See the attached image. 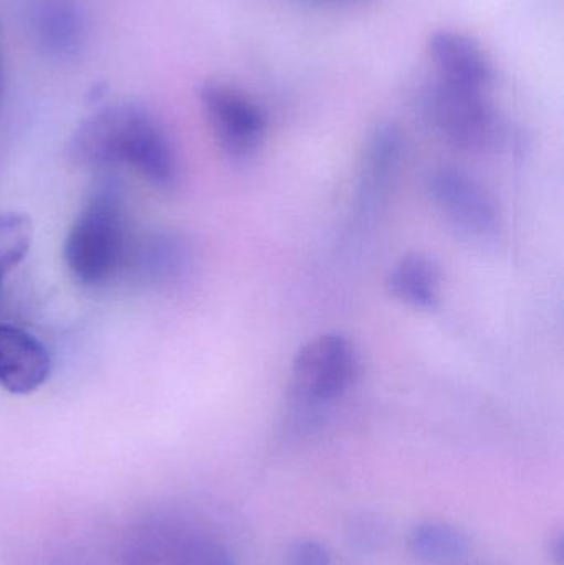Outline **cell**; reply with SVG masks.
<instances>
[{
  "mask_svg": "<svg viewBox=\"0 0 564 565\" xmlns=\"http://www.w3.org/2000/svg\"><path fill=\"white\" fill-rule=\"evenodd\" d=\"M68 156L76 166L99 171L128 166L158 189L174 188L179 178L168 131L138 103H116L83 119L70 138Z\"/></svg>",
  "mask_w": 564,
  "mask_h": 565,
  "instance_id": "obj_1",
  "label": "cell"
},
{
  "mask_svg": "<svg viewBox=\"0 0 564 565\" xmlns=\"http://www.w3.org/2000/svg\"><path fill=\"white\" fill-rule=\"evenodd\" d=\"M131 241L125 189L115 174L102 175L66 235V268L82 285H103L121 274Z\"/></svg>",
  "mask_w": 564,
  "mask_h": 565,
  "instance_id": "obj_2",
  "label": "cell"
},
{
  "mask_svg": "<svg viewBox=\"0 0 564 565\" xmlns=\"http://www.w3.org/2000/svg\"><path fill=\"white\" fill-rule=\"evenodd\" d=\"M423 106L433 125L457 148L480 151L499 139V116L486 93L436 78L424 89Z\"/></svg>",
  "mask_w": 564,
  "mask_h": 565,
  "instance_id": "obj_3",
  "label": "cell"
},
{
  "mask_svg": "<svg viewBox=\"0 0 564 565\" xmlns=\"http://www.w3.org/2000/svg\"><path fill=\"white\" fill-rule=\"evenodd\" d=\"M358 372L354 345L341 334L311 339L294 359L295 385L305 397L333 401L353 384Z\"/></svg>",
  "mask_w": 564,
  "mask_h": 565,
  "instance_id": "obj_4",
  "label": "cell"
},
{
  "mask_svg": "<svg viewBox=\"0 0 564 565\" xmlns=\"http://www.w3.org/2000/svg\"><path fill=\"white\" fill-rule=\"evenodd\" d=\"M23 25L43 56L73 62L88 42V17L82 0H22Z\"/></svg>",
  "mask_w": 564,
  "mask_h": 565,
  "instance_id": "obj_5",
  "label": "cell"
},
{
  "mask_svg": "<svg viewBox=\"0 0 564 565\" xmlns=\"http://www.w3.org/2000/svg\"><path fill=\"white\" fill-rule=\"evenodd\" d=\"M201 105L219 145L234 158L257 151L265 135V118L252 99L224 83H205Z\"/></svg>",
  "mask_w": 564,
  "mask_h": 565,
  "instance_id": "obj_6",
  "label": "cell"
},
{
  "mask_svg": "<svg viewBox=\"0 0 564 565\" xmlns=\"http://www.w3.org/2000/svg\"><path fill=\"white\" fill-rule=\"evenodd\" d=\"M429 192L444 217L472 237L499 231V211L489 192L459 169L440 168L429 178Z\"/></svg>",
  "mask_w": 564,
  "mask_h": 565,
  "instance_id": "obj_7",
  "label": "cell"
},
{
  "mask_svg": "<svg viewBox=\"0 0 564 565\" xmlns=\"http://www.w3.org/2000/svg\"><path fill=\"white\" fill-rule=\"evenodd\" d=\"M430 60L437 78L459 88L486 93L493 82V66L482 46L454 30H437L430 35Z\"/></svg>",
  "mask_w": 564,
  "mask_h": 565,
  "instance_id": "obj_8",
  "label": "cell"
},
{
  "mask_svg": "<svg viewBox=\"0 0 564 565\" xmlns=\"http://www.w3.org/2000/svg\"><path fill=\"white\" fill-rule=\"evenodd\" d=\"M191 248L181 235L155 232L129 245L123 270L132 280L146 286L172 285L181 280L191 267Z\"/></svg>",
  "mask_w": 564,
  "mask_h": 565,
  "instance_id": "obj_9",
  "label": "cell"
},
{
  "mask_svg": "<svg viewBox=\"0 0 564 565\" xmlns=\"http://www.w3.org/2000/svg\"><path fill=\"white\" fill-rule=\"evenodd\" d=\"M50 372L52 358L43 342L25 329L0 322V387L10 394H32Z\"/></svg>",
  "mask_w": 564,
  "mask_h": 565,
  "instance_id": "obj_10",
  "label": "cell"
},
{
  "mask_svg": "<svg viewBox=\"0 0 564 565\" xmlns=\"http://www.w3.org/2000/svg\"><path fill=\"white\" fill-rule=\"evenodd\" d=\"M191 534L164 521H151L136 527L123 543L121 565H174Z\"/></svg>",
  "mask_w": 564,
  "mask_h": 565,
  "instance_id": "obj_11",
  "label": "cell"
},
{
  "mask_svg": "<svg viewBox=\"0 0 564 565\" xmlns=\"http://www.w3.org/2000/svg\"><path fill=\"white\" fill-rule=\"evenodd\" d=\"M440 280V267L434 258L411 254L394 265L387 288L413 308L433 309L439 301Z\"/></svg>",
  "mask_w": 564,
  "mask_h": 565,
  "instance_id": "obj_12",
  "label": "cell"
},
{
  "mask_svg": "<svg viewBox=\"0 0 564 565\" xmlns=\"http://www.w3.org/2000/svg\"><path fill=\"white\" fill-rule=\"evenodd\" d=\"M409 547L417 559L427 564L450 565L466 559L470 540L460 527L443 521H424L409 534Z\"/></svg>",
  "mask_w": 564,
  "mask_h": 565,
  "instance_id": "obj_13",
  "label": "cell"
},
{
  "mask_svg": "<svg viewBox=\"0 0 564 565\" xmlns=\"http://www.w3.org/2000/svg\"><path fill=\"white\" fill-rule=\"evenodd\" d=\"M403 156V135L394 125H383L371 136L363 166L364 202L386 191Z\"/></svg>",
  "mask_w": 564,
  "mask_h": 565,
  "instance_id": "obj_14",
  "label": "cell"
},
{
  "mask_svg": "<svg viewBox=\"0 0 564 565\" xmlns=\"http://www.w3.org/2000/svg\"><path fill=\"white\" fill-rule=\"evenodd\" d=\"M32 237L33 228L29 217L15 212L0 214V288L7 275L25 258Z\"/></svg>",
  "mask_w": 564,
  "mask_h": 565,
  "instance_id": "obj_15",
  "label": "cell"
},
{
  "mask_svg": "<svg viewBox=\"0 0 564 565\" xmlns=\"http://www.w3.org/2000/svg\"><path fill=\"white\" fill-rule=\"evenodd\" d=\"M348 541L360 553H374L387 540V524L383 518L371 513L354 514L347 526Z\"/></svg>",
  "mask_w": 564,
  "mask_h": 565,
  "instance_id": "obj_16",
  "label": "cell"
},
{
  "mask_svg": "<svg viewBox=\"0 0 564 565\" xmlns=\"http://www.w3.org/2000/svg\"><path fill=\"white\" fill-rule=\"evenodd\" d=\"M174 565H237L222 544L191 536L179 553Z\"/></svg>",
  "mask_w": 564,
  "mask_h": 565,
  "instance_id": "obj_17",
  "label": "cell"
},
{
  "mask_svg": "<svg viewBox=\"0 0 564 565\" xmlns=\"http://www.w3.org/2000/svg\"><path fill=\"white\" fill-rule=\"evenodd\" d=\"M288 565H331V553L321 541L298 540L288 550Z\"/></svg>",
  "mask_w": 564,
  "mask_h": 565,
  "instance_id": "obj_18",
  "label": "cell"
},
{
  "mask_svg": "<svg viewBox=\"0 0 564 565\" xmlns=\"http://www.w3.org/2000/svg\"><path fill=\"white\" fill-rule=\"evenodd\" d=\"M550 557H552L553 563L556 565H563L564 561V537L563 534H556L552 541H550L549 546Z\"/></svg>",
  "mask_w": 564,
  "mask_h": 565,
  "instance_id": "obj_19",
  "label": "cell"
},
{
  "mask_svg": "<svg viewBox=\"0 0 564 565\" xmlns=\"http://www.w3.org/2000/svg\"><path fill=\"white\" fill-rule=\"evenodd\" d=\"M3 89V65H2V49H0V98H2Z\"/></svg>",
  "mask_w": 564,
  "mask_h": 565,
  "instance_id": "obj_20",
  "label": "cell"
},
{
  "mask_svg": "<svg viewBox=\"0 0 564 565\" xmlns=\"http://www.w3.org/2000/svg\"><path fill=\"white\" fill-rule=\"evenodd\" d=\"M300 2L327 3V2H338V0H300Z\"/></svg>",
  "mask_w": 564,
  "mask_h": 565,
  "instance_id": "obj_21",
  "label": "cell"
}]
</instances>
